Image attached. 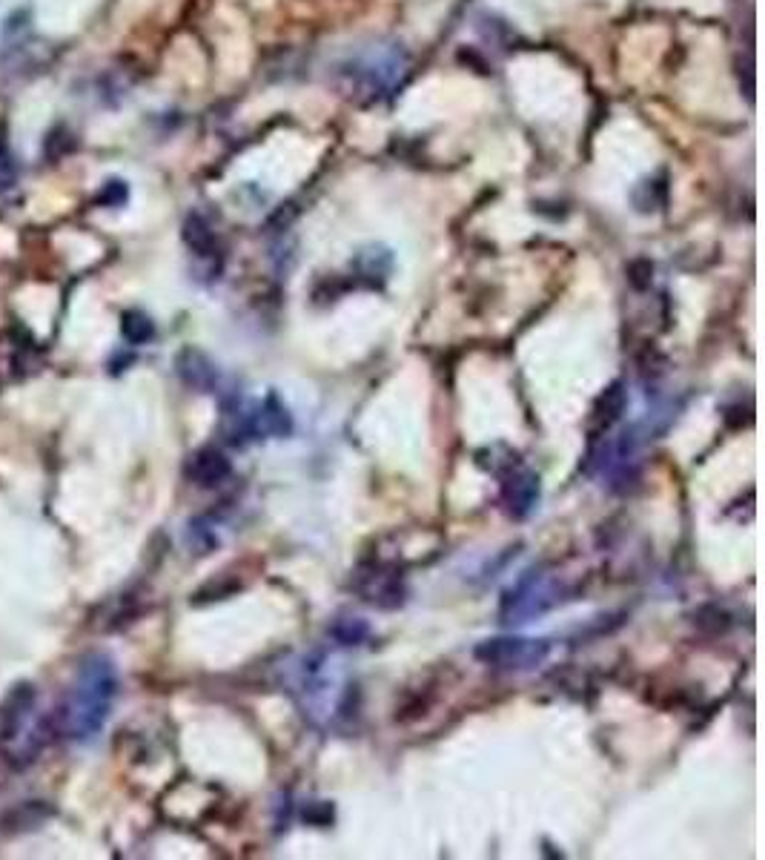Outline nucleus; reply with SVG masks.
Segmentation results:
<instances>
[{
    "instance_id": "nucleus-1",
    "label": "nucleus",
    "mask_w": 765,
    "mask_h": 860,
    "mask_svg": "<svg viewBox=\"0 0 765 860\" xmlns=\"http://www.w3.org/2000/svg\"><path fill=\"white\" fill-rule=\"evenodd\" d=\"M115 691H118V674H115L112 660L104 657V654L86 657L81 668H78L72 694H69V700H66V734H69L72 740H78V743L92 740L98 731L104 729V723H107L112 700H115Z\"/></svg>"
},
{
    "instance_id": "nucleus-5",
    "label": "nucleus",
    "mask_w": 765,
    "mask_h": 860,
    "mask_svg": "<svg viewBox=\"0 0 765 860\" xmlns=\"http://www.w3.org/2000/svg\"><path fill=\"white\" fill-rule=\"evenodd\" d=\"M356 588L362 591L364 602H370L376 608H396L404 600L402 574L387 562H373L367 571H362Z\"/></svg>"
},
{
    "instance_id": "nucleus-6",
    "label": "nucleus",
    "mask_w": 765,
    "mask_h": 860,
    "mask_svg": "<svg viewBox=\"0 0 765 860\" xmlns=\"http://www.w3.org/2000/svg\"><path fill=\"white\" fill-rule=\"evenodd\" d=\"M502 476V499L513 516H528L539 499V476L528 471L522 462L510 465Z\"/></svg>"
},
{
    "instance_id": "nucleus-8",
    "label": "nucleus",
    "mask_w": 765,
    "mask_h": 860,
    "mask_svg": "<svg viewBox=\"0 0 765 860\" xmlns=\"http://www.w3.org/2000/svg\"><path fill=\"white\" fill-rule=\"evenodd\" d=\"M230 473H233V465L218 448H201L198 453H192L187 462V476L198 488H218L230 479Z\"/></svg>"
},
{
    "instance_id": "nucleus-18",
    "label": "nucleus",
    "mask_w": 765,
    "mask_h": 860,
    "mask_svg": "<svg viewBox=\"0 0 765 860\" xmlns=\"http://www.w3.org/2000/svg\"><path fill=\"white\" fill-rule=\"evenodd\" d=\"M304 817H307L310 823L324 826V823H330V820H333V809H330L327 803H313L310 809H304Z\"/></svg>"
},
{
    "instance_id": "nucleus-11",
    "label": "nucleus",
    "mask_w": 765,
    "mask_h": 860,
    "mask_svg": "<svg viewBox=\"0 0 765 860\" xmlns=\"http://www.w3.org/2000/svg\"><path fill=\"white\" fill-rule=\"evenodd\" d=\"M184 244L190 247L198 258H213L218 253V241H215L213 227L204 215L190 213L184 221Z\"/></svg>"
},
{
    "instance_id": "nucleus-12",
    "label": "nucleus",
    "mask_w": 765,
    "mask_h": 860,
    "mask_svg": "<svg viewBox=\"0 0 765 860\" xmlns=\"http://www.w3.org/2000/svg\"><path fill=\"white\" fill-rule=\"evenodd\" d=\"M121 333L129 344H147L155 339V324L141 310H127L121 316Z\"/></svg>"
},
{
    "instance_id": "nucleus-10",
    "label": "nucleus",
    "mask_w": 765,
    "mask_h": 860,
    "mask_svg": "<svg viewBox=\"0 0 765 860\" xmlns=\"http://www.w3.org/2000/svg\"><path fill=\"white\" fill-rule=\"evenodd\" d=\"M625 405H628V396H625V385H622V382H614L611 387H605V393L596 399L594 410H591V419H588L591 436H602L614 422H619V416L625 413Z\"/></svg>"
},
{
    "instance_id": "nucleus-9",
    "label": "nucleus",
    "mask_w": 765,
    "mask_h": 860,
    "mask_svg": "<svg viewBox=\"0 0 765 860\" xmlns=\"http://www.w3.org/2000/svg\"><path fill=\"white\" fill-rule=\"evenodd\" d=\"M175 367H178V376L190 387H195V390L210 393L215 382H218V370L213 367V362H210L201 350H195V347L181 350L178 359H175Z\"/></svg>"
},
{
    "instance_id": "nucleus-15",
    "label": "nucleus",
    "mask_w": 765,
    "mask_h": 860,
    "mask_svg": "<svg viewBox=\"0 0 765 860\" xmlns=\"http://www.w3.org/2000/svg\"><path fill=\"white\" fill-rule=\"evenodd\" d=\"M127 198V184H124L121 178H109L107 184H104V190L98 193V204H104V207H121V204H127Z\"/></svg>"
},
{
    "instance_id": "nucleus-4",
    "label": "nucleus",
    "mask_w": 765,
    "mask_h": 860,
    "mask_svg": "<svg viewBox=\"0 0 765 860\" xmlns=\"http://www.w3.org/2000/svg\"><path fill=\"white\" fill-rule=\"evenodd\" d=\"M551 654L548 640H525V637H496L476 645V660L496 668H536Z\"/></svg>"
},
{
    "instance_id": "nucleus-2",
    "label": "nucleus",
    "mask_w": 765,
    "mask_h": 860,
    "mask_svg": "<svg viewBox=\"0 0 765 860\" xmlns=\"http://www.w3.org/2000/svg\"><path fill=\"white\" fill-rule=\"evenodd\" d=\"M341 89L356 101H382L407 75V55L396 43H373L339 64Z\"/></svg>"
},
{
    "instance_id": "nucleus-16",
    "label": "nucleus",
    "mask_w": 765,
    "mask_h": 860,
    "mask_svg": "<svg viewBox=\"0 0 765 860\" xmlns=\"http://www.w3.org/2000/svg\"><path fill=\"white\" fill-rule=\"evenodd\" d=\"M12 181H15V164H12V152H9V144H6V135L0 132V190L12 187Z\"/></svg>"
},
{
    "instance_id": "nucleus-7",
    "label": "nucleus",
    "mask_w": 765,
    "mask_h": 860,
    "mask_svg": "<svg viewBox=\"0 0 765 860\" xmlns=\"http://www.w3.org/2000/svg\"><path fill=\"white\" fill-rule=\"evenodd\" d=\"M293 430V419L287 408L278 402L276 396H267L258 408L244 419L241 425V433L244 436H253V439H261V436H287Z\"/></svg>"
},
{
    "instance_id": "nucleus-3",
    "label": "nucleus",
    "mask_w": 765,
    "mask_h": 860,
    "mask_svg": "<svg viewBox=\"0 0 765 860\" xmlns=\"http://www.w3.org/2000/svg\"><path fill=\"white\" fill-rule=\"evenodd\" d=\"M562 594H565L562 582H556L545 571H531L505 594L499 614L505 623H528L531 617H539L551 611L553 605H559Z\"/></svg>"
},
{
    "instance_id": "nucleus-17",
    "label": "nucleus",
    "mask_w": 765,
    "mask_h": 860,
    "mask_svg": "<svg viewBox=\"0 0 765 860\" xmlns=\"http://www.w3.org/2000/svg\"><path fill=\"white\" fill-rule=\"evenodd\" d=\"M651 273H654V267H651V261H634L631 264V284L634 287H648L651 284Z\"/></svg>"
},
{
    "instance_id": "nucleus-14",
    "label": "nucleus",
    "mask_w": 765,
    "mask_h": 860,
    "mask_svg": "<svg viewBox=\"0 0 765 860\" xmlns=\"http://www.w3.org/2000/svg\"><path fill=\"white\" fill-rule=\"evenodd\" d=\"M333 637L339 640L341 645H356L362 643L367 637V625L362 620H339L333 625Z\"/></svg>"
},
{
    "instance_id": "nucleus-13",
    "label": "nucleus",
    "mask_w": 765,
    "mask_h": 860,
    "mask_svg": "<svg viewBox=\"0 0 765 860\" xmlns=\"http://www.w3.org/2000/svg\"><path fill=\"white\" fill-rule=\"evenodd\" d=\"M72 147H75V141H72V132H69V129H64V127H58L46 135V141H43V155L55 161V158H64L66 152L72 150Z\"/></svg>"
}]
</instances>
